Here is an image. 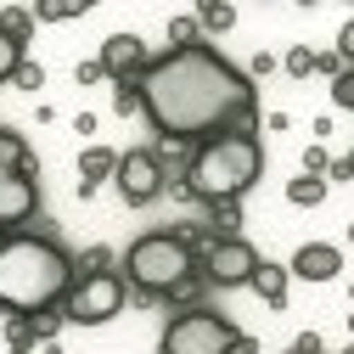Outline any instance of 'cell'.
I'll list each match as a JSON object with an SVG mask.
<instances>
[{
	"mask_svg": "<svg viewBox=\"0 0 354 354\" xmlns=\"http://www.w3.org/2000/svg\"><path fill=\"white\" fill-rule=\"evenodd\" d=\"M136 91H141V113L169 147H203L214 136L248 129L253 102H259L253 73H242L208 39L152 57V68L136 79Z\"/></svg>",
	"mask_w": 354,
	"mask_h": 354,
	"instance_id": "cell-1",
	"label": "cell"
},
{
	"mask_svg": "<svg viewBox=\"0 0 354 354\" xmlns=\"http://www.w3.org/2000/svg\"><path fill=\"white\" fill-rule=\"evenodd\" d=\"M79 281L73 259L39 231H0V315H51Z\"/></svg>",
	"mask_w": 354,
	"mask_h": 354,
	"instance_id": "cell-2",
	"label": "cell"
},
{
	"mask_svg": "<svg viewBox=\"0 0 354 354\" xmlns=\"http://www.w3.org/2000/svg\"><path fill=\"white\" fill-rule=\"evenodd\" d=\"M264 174V147L253 129H231V136H214L186 158V192L197 203H242V192Z\"/></svg>",
	"mask_w": 354,
	"mask_h": 354,
	"instance_id": "cell-3",
	"label": "cell"
},
{
	"mask_svg": "<svg viewBox=\"0 0 354 354\" xmlns=\"http://www.w3.org/2000/svg\"><path fill=\"white\" fill-rule=\"evenodd\" d=\"M118 270H124V287H136L147 298H169V292H186L192 287L197 253H192L186 236H174V231H147V236H136L124 248Z\"/></svg>",
	"mask_w": 354,
	"mask_h": 354,
	"instance_id": "cell-4",
	"label": "cell"
},
{
	"mask_svg": "<svg viewBox=\"0 0 354 354\" xmlns=\"http://www.w3.org/2000/svg\"><path fill=\"white\" fill-rule=\"evenodd\" d=\"M236 348H242V332L219 309H186L158 337V354H236Z\"/></svg>",
	"mask_w": 354,
	"mask_h": 354,
	"instance_id": "cell-5",
	"label": "cell"
},
{
	"mask_svg": "<svg viewBox=\"0 0 354 354\" xmlns=\"http://www.w3.org/2000/svg\"><path fill=\"white\" fill-rule=\"evenodd\" d=\"M124 276H113V270H102V276H79L73 287H68V298H62V321H73V326H107L118 309H124Z\"/></svg>",
	"mask_w": 354,
	"mask_h": 354,
	"instance_id": "cell-6",
	"label": "cell"
},
{
	"mask_svg": "<svg viewBox=\"0 0 354 354\" xmlns=\"http://www.w3.org/2000/svg\"><path fill=\"white\" fill-rule=\"evenodd\" d=\"M113 186H118V197H124L129 208H147V203H158V197H163V186H169V169H163V158H158V152L136 147V152H118Z\"/></svg>",
	"mask_w": 354,
	"mask_h": 354,
	"instance_id": "cell-7",
	"label": "cell"
},
{
	"mask_svg": "<svg viewBox=\"0 0 354 354\" xmlns=\"http://www.w3.org/2000/svg\"><path fill=\"white\" fill-rule=\"evenodd\" d=\"M253 270H259V253H253L248 236H214L208 253H203V276L214 287H248Z\"/></svg>",
	"mask_w": 354,
	"mask_h": 354,
	"instance_id": "cell-8",
	"label": "cell"
},
{
	"mask_svg": "<svg viewBox=\"0 0 354 354\" xmlns=\"http://www.w3.org/2000/svg\"><path fill=\"white\" fill-rule=\"evenodd\" d=\"M96 62H102V73H107L113 84H129V79H141V73L152 68V51H147L141 34H107L102 51H96Z\"/></svg>",
	"mask_w": 354,
	"mask_h": 354,
	"instance_id": "cell-9",
	"label": "cell"
},
{
	"mask_svg": "<svg viewBox=\"0 0 354 354\" xmlns=\"http://www.w3.org/2000/svg\"><path fill=\"white\" fill-rule=\"evenodd\" d=\"M39 208V180L34 174H0V231H23Z\"/></svg>",
	"mask_w": 354,
	"mask_h": 354,
	"instance_id": "cell-10",
	"label": "cell"
},
{
	"mask_svg": "<svg viewBox=\"0 0 354 354\" xmlns=\"http://www.w3.org/2000/svg\"><path fill=\"white\" fill-rule=\"evenodd\" d=\"M337 270H343V253L332 242H304L287 264V276H298V281H337Z\"/></svg>",
	"mask_w": 354,
	"mask_h": 354,
	"instance_id": "cell-11",
	"label": "cell"
},
{
	"mask_svg": "<svg viewBox=\"0 0 354 354\" xmlns=\"http://www.w3.org/2000/svg\"><path fill=\"white\" fill-rule=\"evenodd\" d=\"M113 169H118V152L113 147H102V141H91L79 152V192L91 197V192H102L107 180H113Z\"/></svg>",
	"mask_w": 354,
	"mask_h": 354,
	"instance_id": "cell-12",
	"label": "cell"
},
{
	"mask_svg": "<svg viewBox=\"0 0 354 354\" xmlns=\"http://www.w3.org/2000/svg\"><path fill=\"white\" fill-rule=\"evenodd\" d=\"M287 281H292V276H287V264H264V259H259V270H253L248 287H253L264 304H270V309H287Z\"/></svg>",
	"mask_w": 354,
	"mask_h": 354,
	"instance_id": "cell-13",
	"label": "cell"
},
{
	"mask_svg": "<svg viewBox=\"0 0 354 354\" xmlns=\"http://www.w3.org/2000/svg\"><path fill=\"white\" fill-rule=\"evenodd\" d=\"M0 174H34L28 141L17 136V129H6V124H0Z\"/></svg>",
	"mask_w": 354,
	"mask_h": 354,
	"instance_id": "cell-14",
	"label": "cell"
},
{
	"mask_svg": "<svg viewBox=\"0 0 354 354\" xmlns=\"http://www.w3.org/2000/svg\"><path fill=\"white\" fill-rule=\"evenodd\" d=\"M287 203L292 208H321L326 203V180L321 174H298V180H287Z\"/></svg>",
	"mask_w": 354,
	"mask_h": 354,
	"instance_id": "cell-15",
	"label": "cell"
},
{
	"mask_svg": "<svg viewBox=\"0 0 354 354\" xmlns=\"http://www.w3.org/2000/svg\"><path fill=\"white\" fill-rule=\"evenodd\" d=\"M197 28H208V34L236 28V6H225V0H203V6H197Z\"/></svg>",
	"mask_w": 354,
	"mask_h": 354,
	"instance_id": "cell-16",
	"label": "cell"
},
{
	"mask_svg": "<svg viewBox=\"0 0 354 354\" xmlns=\"http://www.w3.org/2000/svg\"><path fill=\"white\" fill-rule=\"evenodd\" d=\"M17 62H23V46L0 28V84H12V73H17Z\"/></svg>",
	"mask_w": 354,
	"mask_h": 354,
	"instance_id": "cell-17",
	"label": "cell"
},
{
	"mask_svg": "<svg viewBox=\"0 0 354 354\" xmlns=\"http://www.w3.org/2000/svg\"><path fill=\"white\" fill-rule=\"evenodd\" d=\"M281 68H287L292 79H309V73H315V46H292V51L281 57Z\"/></svg>",
	"mask_w": 354,
	"mask_h": 354,
	"instance_id": "cell-18",
	"label": "cell"
},
{
	"mask_svg": "<svg viewBox=\"0 0 354 354\" xmlns=\"http://www.w3.org/2000/svg\"><path fill=\"white\" fill-rule=\"evenodd\" d=\"M0 28H6L17 46H28V28H34V12H23V6H12V12H0Z\"/></svg>",
	"mask_w": 354,
	"mask_h": 354,
	"instance_id": "cell-19",
	"label": "cell"
},
{
	"mask_svg": "<svg viewBox=\"0 0 354 354\" xmlns=\"http://www.w3.org/2000/svg\"><path fill=\"white\" fill-rule=\"evenodd\" d=\"M12 84H17V91H46V68H39V62H17V73H12Z\"/></svg>",
	"mask_w": 354,
	"mask_h": 354,
	"instance_id": "cell-20",
	"label": "cell"
},
{
	"mask_svg": "<svg viewBox=\"0 0 354 354\" xmlns=\"http://www.w3.org/2000/svg\"><path fill=\"white\" fill-rule=\"evenodd\" d=\"M214 225H219L214 236H236V225H242V208H236V203H219V208H214Z\"/></svg>",
	"mask_w": 354,
	"mask_h": 354,
	"instance_id": "cell-21",
	"label": "cell"
},
{
	"mask_svg": "<svg viewBox=\"0 0 354 354\" xmlns=\"http://www.w3.org/2000/svg\"><path fill=\"white\" fill-rule=\"evenodd\" d=\"M326 169H332L326 147H321V141H309V147H304V174H321V180H326Z\"/></svg>",
	"mask_w": 354,
	"mask_h": 354,
	"instance_id": "cell-22",
	"label": "cell"
},
{
	"mask_svg": "<svg viewBox=\"0 0 354 354\" xmlns=\"http://www.w3.org/2000/svg\"><path fill=\"white\" fill-rule=\"evenodd\" d=\"M332 102H337V107H348V113H354V68H343V73H337V79H332Z\"/></svg>",
	"mask_w": 354,
	"mask_h": 354,
	"instance_id": "cell-23",
	"label": "cell"
},
{
	"mask_svg": "<svg viewBox=\"0 0 354 354\" xmlns=\"http://www.w3.org/2000/svg\"><path fill=\"white\" fill-rule=\"evenodd\" d=\"M169 39H174V46H197V12L192 17H174L169 23Z\"/></svg>",
	"mask_w": 354,
	"mask_h": 354,
	"instance_id": "cell-24",
	"label": "cell"
},
{
	"mask_svg": "<svg viewBox=\"0 0 354 354\" xmlns=\"http://www.w3.org/2000/svg\"><path fill=\"white\" fill-rule=\"evenodd\" d=\"M337 57H343V68H354V17L343 23V34H337V46H332Z\"/></svg>",
	"mask_w": 354,
	"mask_h": 354,
	"instance_id": "cell-25",
	"label": "cell"
},
{
	"mask_svg": "<svg viewBox=\"0 0 354 354\" xmlns=\"http://www.w3.org/2000/svg\"><path fill=\"white\" fill-rule=\"evenodd\" d=\"M118 113H141V91H136V79L118 84Z\"/></svg>",
	"mask_w": 354,
	"mask_h": 354,
	"instance_id": "cell-26",
	"label": "cell"
},
{
	"mask_svg": "<svg viewBox=\"0 0 354 354\" xmlns=\"http://www.w3.org/2000/svg\"><path fill=\"white\" fill-rule=\"evenodd\" d=\"M315 73L337 79V73H343V57H337V51H315Z\"/></svg>",
	"mask_w": 354,
	"mask_h": 354,
	"instance_id": "cell-27",
	"label": "cell"
},
{
	"mask_svg": "<svg viewBox=\"0 0 354 354\" xmlns=\"http://www.w3.org/2000/svg\"><path fill=\"white\" fill-rule=\"evenodd\" d=\"M73 79H79V84H96V79H107V73H102V62L91 57V62H79V73H73Z\"/></svg>",
	"mask_w": 354,
	"mask_h": 354,
	"instance_id": "cell-28",
	"label": "cell"
},
{
	"mask_svg": "<svg viewBox=\"0 0 354 354\" xmlns=\"http://www.w3.org/2000/svg\"><path fill=\"white\" fill-rule=\"evenodd\" d=\"M326 174H332V180H354V152H348V158H337Z\"/></svg>",
	"mask_w": 354,
	"mask_h": 354,
	"instance_id": "cell-29",
	"label": "cell"
},
{
	"mask_svg": "<svg viewBox=\"0 0 354 354\" xmlns=\"http://www.w3.org/2000/svg\"><path fill=\"white\" fill-rule=\"evenodd\" d=\"M348 248H354V219H348Z\"/></svg>",
	"mask_w": 354,
	"mask_h": 354,
	"instance_id": "cell-30",
	"label": "cell"
},
{
	"mask_svg": "<svg viewBox=\"0 0 354 354\" xmlns=\"http://www.w3.org/2000/svg\"><path fill=\"white\" fill-rule=\"evenodd\" d=\"M348 298H354V287H348Z\"/></svg>",
	"mask_w": 354,
	"mask_h": 354,
	"instance_id": "cell-31",
	"label": "cell"
}]
</instances>
